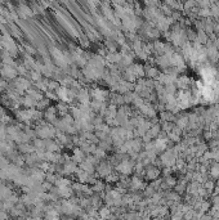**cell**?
I'll use <instances>...</instances> for the list:
<instances>
[{
	"label": "cell",
	"mask_w": 219,
	"mask_h": 220,
	"mask_svg": "<svg viewBox=\"0 0 219 220\" xmlns=\"http://www.w3.org/2000/svg\"><path fill=\"white\" fill-rule=\"evenodd\" d=\"M166 181H168L169 185H175V179H174V178H168Z\"/></svg>",
	"instance_id": "2"
},
{
	"label": "cell",
	"mask_w": 219,
	"mask_h": 220,
	"mask_svg": "<svg viewBox=\"0 0 219 220\" xmlns=\"http://www.w3.org/2000/svg\"><path fill=\"white\" fill-rule=\"evenodd\" d=\"M211 175L213 177H219V165H215L211 169Z\"/></svg>",
	"instance_id": "1"
}]
</instances>
